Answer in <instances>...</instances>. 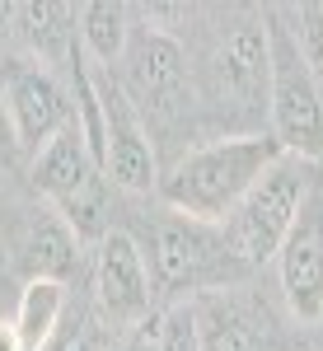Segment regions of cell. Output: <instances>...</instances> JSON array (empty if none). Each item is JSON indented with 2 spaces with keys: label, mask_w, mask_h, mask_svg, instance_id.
I'll list each match as a JSON object with an SVG mask.
<instances>
[{
  "label": "cell",
  "mask_w": 323,
  "mask_h": 351,
  "mask_svg": "<svg viewBox=\"0 0 323 351\" xmlns=\"http://www.w3.org/2000/svg\"><path fill=\"white\" fill-rule=\"evenodd\" d=\"M43 351H94V342H89L84 332H56Z\"/></svg>",
  "instance_id": "ffe728a7"
},
{
  "label": "cell",
  "mask_w": 323,
  "mask_h": 351,
  "mask_svg": "<svg viewBox=\"0 0 323 351\" xmlns=\"http://www.w3.org/2000/svg\"><path fill=\"white\" fill-rule=\"evenodd\" d=\"M281 160V145L263 132L243 136H220L211 145H197L160 178V197L174 216L197 220L220 230L225 216L243 202V192L253 188L272 164Z\"/></svg>",
  "instance_id": "6da1fadb"
},
{
  "label": "cell",
  "mask_w": 323,
  "mask_h": 351,
  "mask_svg": "<svg viewBox=\"0 0 323 351\" xmlns=\"http://www.w3.org/2000/svg\"><path fill=\"white\" fill-rule=\"evenodd\" d=\"M94 89H99V108H104V178L127 192H155L160 188V164H155L150 141H145L136 104L112 80V71L94 75Z\"/></svg>",
  "instance_id": "8992f818"
},
{
  "label": "cell",
  "mask_w": 323,
  "mask_h": 351,
  "mask_svg": "<svg viewBox=\"0 0 323 351\" xmlns=\"http://www.w3.org/2000/svg\"><path fill=\"white\" fill-rule=\"evenodd\" d=\"M94 178H99V164L84 150L75 122L61 136H52V141L33 155V188L43 192L52 206H61L66 197H75V192H80L84 183H94Z\"/></svg>",
  "instance_id": "7c38bea8"
},
{
  "label": "cell",
  "mask_w": 323,
  "mask_h": 351,
  "mask_svg": "<svg viewBox=\"0 0 323 351\" xmlns=\"http://www.w3.org/2000/svg\"><path fill=\"white\" fill-rule=\"evenodd\" d=\"M314 178H319V164L281 155L253 188L243 192V202L220 225V239L235 253L239 267H263V263L276 258V248L291 234V225L300 216V202L314 188Z\"/></svg>",
  "instance_id": "3957f363"
},
{
  "label": "cell",
  "mask_w": 323,
  "mask_h": 351,
  "mask_svg": "<svg viewBox=\"0 0 323 351\" xmlns=\"http://www.w3.org/2000/svg\"><path fill=\"white\" fill-rule=\"evenodd\" d=\"M192 309H197L202 351H281L267 324V309H258L248 300L215 291V295H202Z\"/></svg>",
  "instance_id": "30bf717a"
},
{
  "label": "cell",
  "mask_w": 323,
  "mask_h": 351,
  "mask_svg": "<svg viewBox=\"0 0 323 351\" xmlns=\"http://www.w3.org/2000/svg\"><path fill=\"white\" fill-rule=\"evenodd\" d=\"M276 276H281V300L296 324H319L323 319V169L314 188L304 192L300 216L291 234L276 248Z\"/></svg>",
  "instance_id": "5b68a950"
},
{
  "label": "cell",
  "mask_w": 323,
  "mask_h": 351,
  "mask_svg": "<svg viewBox=\"0 0 323 351\" xmlns=\"http://www.w3.org/2000/svg\"><path fill=\"white\" fill-rule=\"evenodd\" d=\"M220 89L243 108H267V24H239L220 47Z\"/></svg>",
  "instance_id": "8fae6325"
},
{
  "label": "cell",
  "mask_w": 323,
  "mask_h": 351,
  "mask_svg": "<svg viewBox=\"0 0 323 351\" xmlns=\"http://www.w3.org/2000/svg\"><path fill=\"white\" fill-rule=\"evenodd\" d=\"M61 314H66V286L61 281H43L33 276L19 295V309H14V332L24 351H43L61 332Z\"/></svg>",
  "instance_id": "4fadbf2b"
},
{
  "label": "cell",
  "mask_w": 323,
  "mask_h": 351,
  "mask_svg": "<svg viewBox=\"0 0 323 351\" xmlns=\"http://www.w3.org/2000/svg\"><path fill=\"white\" fill-rule=\"evenodd\" d=\"M267 112L272 141L281 155L319 164L323 160V94L300 52L296 28H286L281 14H267Z\"/></svg>",
  "instance_id": "7a4b0ae2"
},
{
  "label": "cell",
  "mask_w": 323,
  "mask_h": 351,
  "mask_svg": "<svg viewBox=\"0 0 323 351\" xmlns=\"http://www.w3.org/2000/svg\"><path fill=\"white\" fill-rule=\"evenodd\" d=\"M127 66H132V99L136 108H150L155 117H178L188 108V66L183 47L160 33L141 28V38L127 43Z\"/></svg>",
  "instance_id": "52a82bcc"
},
{
  "label": "cell",
  "mask_w": 323,
  "mask_h": 351,
  "mask_svg": "<svg viewBox=\"0 0 323 351\" xmlns=\"http://www.w3.org/2000/svg\"><path fill=\"white\" fill-rule=\"evenodd\" d=\"M117 351H155V324H141L132 332V337H127V342H122V347Z\"/></svg>",
  "instance_id": "44dd1931"
},
{
  "label": "cell",
  "mask_w": 323,
  "mask_h": 351,
  "mask_svg": "<svg viewBox=\"0 0 323 351\" xmlns=\"http://www.w3.org/2000/svg\"><path fill=\"white\" fill-rule=\"evenodd\" d=\"M248 267L235 263V253L225 248L220 230L197 225L183 216H164L150 234V286L164 295H215L230 281H239Z\"/></svg>",
  "instance_id": "277c9868"
},
{
  "label": "cell",
  "mask_w": 323,
  "mask_h": 351,
  "mask_svg": "<svg viewBox=\"0 0 323 351\" xmlns=\"http://www.w3.org/2000/svg\"><path fill=\"white\" fill-rule=\"evenodd\" d=\"M155 351H202V332H197V309L192 304H174L169 314L155 319Z\"/></svg>",
  "instance_id": "e0dca14e"
},
{
  "label": "cell",
  "mask_w": 323,
  "mask_h": 351,
  "mask_svg": "<svg viewBox=\"0 0 323 351\" xmlns=\"http://www.w3.org/2000/svg\"><path fill=\"white\" fill-rule=\"evenodd\" d=\"M5 112L14 127V145L24 155H38L52 136H61L75 117H71V99L66 89L47 75V71H14L5 84Z\"/></svg>",
  "instance_id": "ba28073f"
},
{
  "label": "cell",
  "mask_w": 323,
  "mask_h": 351,
  "mask_svg": "<svg viewBox=\"0 0 323 351\" xmlns=\"http://www.w3.org/2000/svg\"><path fill=\"white\" fill-rule=\"evenodd\" d=\"M94 291H99V304L112 324H132L150 309V267H145V253L132 234L122 230H108L99 239V263H94Z\"/></svg>",
  "instance_id": "9c48e42d"
},
{
  "label": "cell",
  "mask_w": 323,
  "mask_h": 351,
  "mask_svg": "<svg viewBox=\"0 0 323 351\" xmlns=\"http://www.w3.org/2000/svg\"><path fill=\"white\" fill-rule=\"evenodd\" d=\"M0 351H24V342H19L14 324H0Z\"/></svg>",
  "instance_id": "7402d4cb"
},
{
  "label": "cell",
  "mask_w": 323,
  "mask_h": 351,
  "mask_svg": "<svg viewBox=\"0 0 323 351\" xmlns=\"http://www.w3.org/2000/svg\"><path fill=\"white\" fill-rule=\"evenodd\" d=\"M19 155V145H14V127H10V112H5V94H0V169H10Z\"/></svg>",
  "instance_id": "d6986e66"
},
{
  "label": "cell",
  "mask_w": 323,
  "mask_h": 351,
  "mask_svg": "<svg viewBox=\"0 0 323 351\" xmlns=\"http://www.w3.org/2000/svg\"><path fill=\"white\" fill-rule=\"evenodd\" d=\"M24 267H28V281L43 276V281H61L80 267V239L61 225L56 216H47L43 225H33L24 239Z\"/></svg>",
  "instance_id": "5bb4252c"
},
{
  "label": "cell",
  "mask_w": 323,
  "mask_h": 351,
  "mask_svg": "<svg viewBox=\"0 0 323 351\" xmlns=\"http://www.w3.org/2000/svg\"><path fill=\"white\" fill-rule=\"evenodd\" d=\"M296 38H300V52L309 61V71H314V80H319V94H323V0H309V5H300L296 10Z\"/></svg>",
  "instance_id": "ac0fdd59"
},
{
  "label": "cell",
  "mask_w": 323,
  "mask_h": 351,
  "mask_svg": "<svg viewBox=\"0 0 323 351\" xmlns=\"http://www.w3.org/2000/svg\"><path fill=\"white\" fill-rule=\"evenodd\" d=\"M19 19H24V38L28 47L38 52V61L47 66H66L75 56V10L71 5H19Z\"/></svg>",
  "instance_id": "9a60e30c"
},
{
  "label": "cell",
  "mask_w": 323,
  "mask_h": 351,
  "mask_svg": "<svg viewBox=\"0 0 323 351\" xmlns=\"http://www.w3.org/2000/svg\"><path fill=\"white\" fill-rule=\"evenodd\" d=\"M80 19V38L84 52L94 56L99 66H117L127 56V43H132V28H127V5H112V0H94V5H80L75 10Z\"/></svg>",
  "instance_id": "2e32d148"
}]
</instances>
